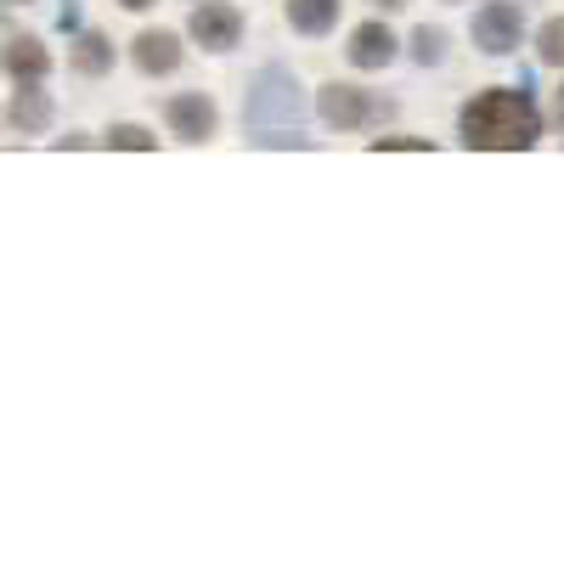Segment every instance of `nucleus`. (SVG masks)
Listing matches in <instances>:
<instances>
[{
	"instance_id": "f257e3e1",
	"label": "nucleus",
	"mask_w": 564,
	"mask_h": 564,
	"mask_svg": "<svg viewBox=\"0 0 564 564\" xmlns=\"http://www.w3.org/2000/svg\"><path fill=\"white\" fill-rule=\"evenodd\" d=\"M457 130H463L468 148L520 153V148H536V141H542V113H536V102L525 97V90L491 85V90H480L475 102H463Z\"/></svg>"
},
{
	"instance_id": "f03ea898",
	"label": "nucleus",
	"mask_w": 564,
	"mask_h": 564,
	"mask_svg": "<svg viewBox=\"0 0 564 564\" xmlns=\"http://www.w3.org/2000/svg\"><path fill=\"white\" fill-rule=\"evenodd\" d=\"M316 113H322L327 130H367L372 119L390 113V102H379L372 90H361V85H350V79H327V85L316 90Z\"/></svg>"
},
{
	"instance_id": "7ed1b4c3",
	"label": "nucleus",
	"mask_w": 564,
	"mask_h": 564,
	"mask_svg": "<svg viewBox=\"0 0 564 564\" xmlns=\"http://www.w3.org/2000/svg\"><path fill=\"white\" fill-rule=\"evenodd\" d=\"M468 34H475V45H480L486 57L520 52V40H525V7H520V0H486V7L475 12V23H468Z\"/></svg>"
},
{
	"instance_id": "20e7f679",
	"label": "nucleus",
	"mask_w": 564,
	"mask_h": 564,
	"mask_svg": "<svg viewBox=\"0 0 564 564\" xmlns=\"http://www.w3.org/2000/svg\"><path fill=\"white\" fill-rule=\"evenodd\" d=\"M164 124L175 141H186V148H198V141H215L220 135V108L209 90H175V97L164 102Z\"/></svg>"
},
{
	"instance_id": "39448f33",
	"label": "nucleus",
	"mask_w": 564,
	"mask_h": 564,
	"mask_svg": "<svg viewBox=\"0 0 564 564\" xmlns=\"http://www.w3.org/2000/svg\"><path fill=\"white\" fill-rule=\"evenodd\" d=\"M186 34H193L204 52H238L243 45V12L231 0H193V18H186Z\"/></svg>"
},
{
	"instance_id": "423d86ee",
	"label": "nucleus",
	"mask_w": 564,
	"mask_h": 564,
	"mask_svg": "<svg viewBox=\"0 0 564 564\" xmlns=\"http://www.w3.org/2000/svg\"><path fill=\"white\" fill-rule=\"evenodd\" d=\"M345 57H350V68H361V74H379V68H390V63L401 57V40H395V29H390L384 18H372V23H356V29H350Z\"/></svg>"
},
{
	"instance_id": "0eeeda50",
	"label": "nucleus",
	"mask_w": 564,
	"mask_h": 564,
	"mask_svg": "<svg viewBox=\"0 0 564 564\" xmlns=\"http://www.w3.org/2000/svg\"><path fill=\"white\" fill-rule=\"evenodd\" d=\"M52 119H57V102H52V90H45V79H23L7 102V124L18 135H45Z\"/></svg>"
},
{
	"instance_id": "6e6552de",
	"label": "nucleus",
	"mask_w": 564,
	"mask_h": 564,
	"mask_svg": "<svg viewBox=\"0 0 564 564\" xmlns=\"http://www.w3.org/2000/svg\"><path fill=\"white\" fill-rule=\"evenodd\" d=\"M130 63L148 74V79H159V74H175V68L186 63V45H181L175 29H141V34L130 40Z\"/></svg>"
},
{
	"instance_id": "1a4fd4ad",
	"label": "nucleus",
	"mask_w": 564,
	"mask_h": 564,
	"mask_svg": "<svg viewBox=\"0 0 564 564\" xmlns=\"http://www.w3.org/2000/svg\"><path fill=\"white\" fill-rule=\"evenodd\" d=\"M0 74H7L12 85L45 79V74H52V45H45L40 34H7V40H0Z\"/></svg>"
},
{
	"instance_id": "9d476101",
	"label": "nucleus",
	"mask_w": 564,
	"mask_h": 564,
	"mask_svg": "<svg viewBox=\"0 0 564 564\" xmlns=\"http://www.w3.org/2000/svg\"><path fill=\"white\" fill-rule=\"evenodd\" d=\"M68 74H79V79L113 74V40H108L102 29H85V34L68 45Z\"/></svg>"
},
{
	"instance_id": "9b49d317",
	"label": "nucleus",
	"mask_w": 564,
	"mask_h": 564,
	"mask_svg": "<svg viewBox=\"0 0 564 564\" xmlns=\"http://www.w3.org/2000/svg\"><path fill=\"white\" fill-rule=\"evenodd\" d=\"M339 7H345V0H289V7H282V18H289V29H294V34L322 40V34H334Z\"/></svg>"
},
{
	"instance_id": "f8f14e48",
	"label": "nucleus",
	"mask_w": 564,
	"mask_h": 564,
	"mask_svg": "<svg viewBox=\"0 0 564 564\" xmlns=\"http://www.w3.org/2000/svg\"><path fill=\"white\" fill-rule=\"evenodd\" d=\"M102 148H124V153H153V148H159V135H153L148 124H130V119H124V124H108V130H102Z\"/></svg>"
},
{
	"instance_id": "ddd939ff",
	"label": "nucleus",
	"mask_w": 564,
	"mask_h": 564,
	"mask_svg": "<svg viewBox=\"0 0 564 564\" xmlns=\"http://www.w3.org/2000/svg\"><path fill=\"white\" fill-rule=\"evenodd\" d=\"M536 57H542L547 68H564V18H547V23L536 29Z\"/></svg>"
},
{
	"instance_id": "4468645a",
	"label": "nucleus",
	"mask_w": 564,
	"mask_h": 564,
	"mask_svg": "<svg viewBox=\"0 0 564 564\" xmlns=\"http://www.w3.org/2000/svg\"><path fill=\"white\" fill-rule=\"evenodd\" d=\"M412 57H417L423 68H435V63L446 57V29H430V23H423V29L412 34Z\"/></svg>"
},
{
	"instance_id": "2eb2a0df",
	"label": "nucleus",
	"mask_w": 564,
	"mask_h": 564,
	"mask_svg": "<svg viewBox=\"0 0 564 564\" xmlns=\"http://www.w3.org/2000/svg\"><path fill=\"white\" fill-rule=\"evenodd\" d=\"M119 7H124V12H153L159 0H119Z\"/></svg>"
},
{
	"instance_id": "dca6fc26",
	"label": "nucleus",
	"mask_w": 564,
	"mask_h": 564,
	"mask_svg": "<svg viewBox=\"0 0 564 564\" xmlns=\"http://www.w3.org/2000/svg\"><path fill=\"white\" fill-rule=\"evenodd\" d=\"M379 12H401V7H412V0H372Z\"/></svg>"
},
{
	"instance_id": "f3484780",
	"label": "nucleus",
	"mask_w": 564,
	"mask_h": 564,
	"mask_svg": "<svg viewBox=\"0 0 564 564\" xmlns=\"http://www.w3.org/2000/svg\"><path fill=\"white\" fill-rule=\"evenodd\" d=\"M0 7H34V0H0Z\"/></svg>"
},
{
	"instance_id": "a211bd4d",
	"label": "nucleus",
	"mask_w": 564,
	"mask_h": 564,
	"mask_svg": "<svg viewBox=\"0 0 564 564\" xmlns=\"http://www.w3.org/2000/svg\"><path fill=\"white\" fill-rule=\"evenodd\" d=\"M558 119H564V85H558Z\"/></svg>"
}]
</instances>
